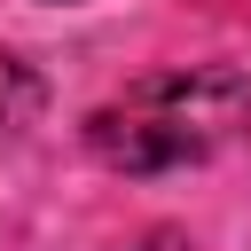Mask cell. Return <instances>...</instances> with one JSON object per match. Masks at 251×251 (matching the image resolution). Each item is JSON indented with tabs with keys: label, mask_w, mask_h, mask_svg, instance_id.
<instances>
[{
	"label": "cell",
	"mask_w": 251,
	"mask_h": 251,
	"mask_svg": "<svg viewBox=\"0 0 251 251\" xmlns=\"http://www.w3.org/2000/svg\"><path fill=\"white\" fill-rule=\"evenodd\" d=\"M251 126V78L235 71H157L86 118V149L110 173H180L220 157Z\"/></svg>",
	"instance_id": "6da1fadb"
},
{
	"label": "cell",
	"mask_w": 251,
	"mask_h": 251,
	"mask_svg": "<svg viewBox=\"0 0 251 251\" xmlns=\"http://www.w3.org/2000/svg\"><path fill=\"white\" fill-rule=\"evenodd\" d=\"M31 110H39V78H31V71L0 47V133H8V126H24Z\"/></svg>",
	"instance_id": "7a4b0ae2"
}]
</instances>
